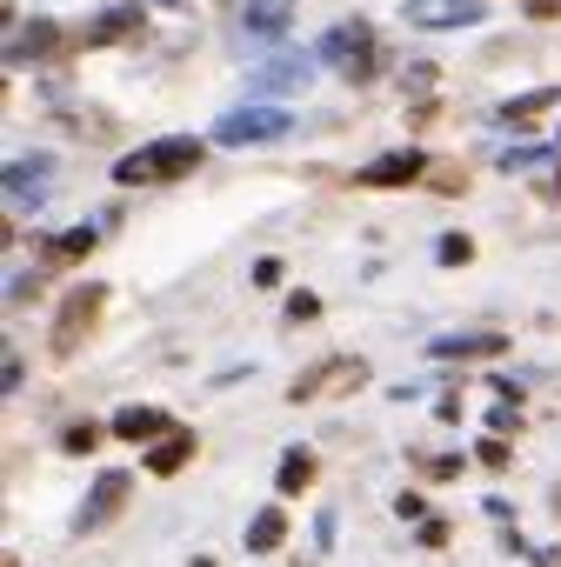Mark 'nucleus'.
<instances>
[{"label": "nucleus", "mask_w": 561, "mask_h": 567, "mask_svg": "<svg viewBox=\"0 0 561 567\" xmlns=\"http://www.w3.org/2000/svg\"><path fill=\"white\" fill-rule=\"evenodd\" d=\"M201 161H207V141H194V134H161V141H147V147L121 154V161H114V181H121V187H167V181H187Z\"/></svg>", "instance_id": "f257e3e1"}, {"label": "nucleus", "mask_w": 561, "mask_h": 567, "mask_svg": "<svg viewBox=\"0 0 561 567\" xmlns=\"http://www.w3.org/2000/svg\"><path fill=\"white\" fill-rule=\"evenodd\" d=\"M101 308H108V288H101V280H88V288H68V301H61V315H54V328H48L54 361H74V354H81V341L94 334Z\"/></svg>", "instance_id": "f03ea898"}, {"label": "nucleus", "mask_w": 561, "mask_h": 567, "mask_svg": "<svg viewBox=\"0 0 561 567\" xmlns=\"http://www.w3.org/2000/svg\"><path fill=\"white\" fill-rule=\"evenodd\" d=\"M361 381H368V361H355V354H328V361H315V368H302V374H295L288 401H328V394H355Z\"/></svg>", "instance_id": "7ed1b4c3"}, {"label": "nucleus", "mask_w": 561, "mask_h": 567, "mask_svg": "<svg viewBox=\"0 0 561 567\" xmlns=\"http://www.w3.org/2000/svg\"><path fill=\"white\" fill-rule=\"evenodd\" d=\"M288 127H295L288 107H234L214 121V147H261V141H280Z\"/></svg>", "instance_id": "20e7f679"}, {"label": "nucleus", "mask_w": 561, "mask_h": 567, "mask_svg": "<svg viewBox=\"0 0 561 567\" xmlns=\"http://www.w3.org/2000/svg\"><path fill=\"white\" fill-rule=\"evenodd\" d=\"M322 61H335L341 81H375V28H368V21H341V28H328Z\"/></svg>", "instance_id": "39448f33"}, {"label": "nucleus", "mask_w": 561, "mask_h": 567, "mask_svg": "<svg viewBox=\"0 0 561 567\" xmlns=\"http://www.w3.org/2000/svg\"><path fill=\"white\" fill-rule=\"evenodd\" d=\"M421 174H428V154L421 147H395V154H375L368 167H355V187L381 194V187H415Z\"/></svg>", "instance_id": "423d86ee"}, {"label": "nucleus", "mask_w": 561, "mask_h": 567, "mask_svg": "<svg viewBox=\"0 0 561 567\" xmlns=\"http://www.w3.org/2000/svg\"><path fill=\"white\" fill-rule=\"evenodd\" d=\"M408 28H421V34H441V28H475V21H488V0H408Z\"/></svg>", "instance_id": "0eeeda50"}, {"label": "nucleus", "mask_w": 561, "mask_h": 567, "mask_svg": "<svg viewBox=\"0 0 561 567\" xmlns=\"http://www.w3.org/2000/svg\"><path fill=\"white\" fill-rule=\"evenodd\" d=\"M128 487H134V481H128L121 467H108V474L94 481V494H88V507L74 514V534H101V527H108V520H114V514L128 507Z\"/></svg>", "instance_id": "6e6552de"}, {"label": "nucleus", "mask_w": 561, "mask_h": 567, "mask_svg": "<svg viewBox=\"0 0 561 567\" xmlns=\"http://www.w3.org/2000/svg\"><path fill=\"white\" fill-rule=\"evenodd\" d=\"M141 28H147V8L121 0V8H108V14H94V21L81 28V48H114V41H134Z\"/></svg>", "instance_id": "1a4fd4ad"}, {"label": "nucleus", "mask_w": 561, "mask_h": 567, "mask_svg": "<svg viewBox=\"0 0 561 567\" xmlns=\"http://www.w3.org/2000/svg\"><path fill=\"white\" fill-rule=\"evenodd\" d=\"M108 434L141 447V441H161V434H174V427H167V414H161V408H141V401H134V408H121V414L108 421Z\"/></svg>", "instance_id": "9d476101"}, {"label": "nucleus", "mask_w": 561, "mask_h": 567, "mask_svg": "<svg viewBox=\"0 0 561 567\" xmlns=\"http://www.w3.org/2000/svg\"><path fill=\"white\" fill-rule=\"evenodd\" d=\"M241 21L261 41H280V34H288V21H295V0H241Z\"/></svg>", "instance_id": "9b49d317"}, {"label": "nucleus", "mask_w": 561, "mask_h": 567, "mask_svg": "<svg viewBox=\"0 0 561 567\" xmlns=\"http://www.w3.org/2000/svg\"><path fill=\"white\" fill-rule=\"evenodd\" d=\"M48 174H54V161H48V154H41V161H14V167H8V200H14V207H28V200L41 207Z\"/></svg>", "instance_id": "f8f14e48"}, {"label": "nucleus", "mask_w": 561, "mask_h": 567, "mask_svg": "<svg viewBox=\"0 0 561 567\" xmlns=\"http://www.w3.org/2000/svg\"><path fill=\"white\" fill-rule=\"evenodd\" d=\"M428 354L435 361H494V354H508V341L501 334H455V341H428Z\"/></svg>", "instance_id": "ddd939ff"}, {"label": "nucleus", "mask_w": 561, "mask_h": 567, "mask_svg": "<svg viewBox=\"0 0 561 567\" xmlns=\"http://www.w3.org/2000/svg\"><path fill=\"white\" fill-rule=\"evenodd\" d=\"M194 447H201V441H194L187 427H174V434H161V441L147 447V474H161V481H167V474H181V467L194 461Z\"/></svg>", "instance_id": "4468645a"}, {"label": "nucleus", "mask_w": 561, "mask_h": 567, "mask_svg": "<svg viewBox=\"0 0 561 567\" xmlns=\"http://www.w3.org/2000/svg\"><path fill=\"white\" fill-rule=\"evenodd\" d=\"M315 474H322V461H315L308 447H288V454H280V474H274L280 501H295V494H308V487H315Z\"/></svg>", "instance_id": "2eb2a0df"}, {"label": "nucleus", "mask_w": 561, "mask_h": 567, "mask_svg": "<svg viewBox=\"0 0 561 567\" xmlns=\"http://www.w3.org/2000/svg\"><path fill=\"white\" fill-rule=\"evenodd\" d=\"M94 240H101L94 227H68V234H54V240L41 247V260H48V267H74V260L94 254Z\"/></svg>", "instance_id": "dca6fc26"}, {"label": "nucleus", "mask_w": 561, "mask_h": 567, "mask_svg": "<svg viewBox=\"0 0 561 567\" xmlns=\"http://www.w3.org/2000/svg\"><path fill=\"white\" fill-rule=\"evenodd\" d=\"M280 540H288V507H261L247 520V554H274Z\"/></svg>", "instance_id": "f3484780"}, {"label": "nucleus", "mask_w": 561, "mask_h": 567, "mask_svg": "<svg viewBox=\"0 0 561 567\" xmlns=\"http://www.w3.org/2000/svg\"><path fill=\"white\" fill-rule=\"evenodd\" d=\"M554 101H561L554 87H534V94H521V101H508V107H501V121H508V127H534V121H541V114H548Z\"/></svg>", "instance_id": "a211bd4d"}, {"label": "nucleus", "mask_w": 561, "mask_h": 567, "mask_svg": "<svg viewBox=\"0 0 561 567\" xmlns=\"http://www.w3.org/2000/svg\"><path fill=\"white\" fill-rule=\"evenodd\" d=\"M54 41H61V28H54V21H34V28L8 48V68H21L28 54H54Z\"/></svg>", "instance_id": "6ab92c4d"}, {"label": "nucleus", "mask_w": 561, "mask_h": 567, "mask_svg": "<svg viewBox=\"0 0 561 567\" xmlns=\"http://www.w3.org/2000/svg\"><path fill=\"white\" fill-rule=\"evenodd\" d=\"M254 87L261 94H274V87H308V61H274V68H261Z\"/></svg>", "instance_id": "aec40b11"}, {"label": "nucleus", "mask_w": 561, "mask_h": 567, "mask_svg": "<svg viewBox=\"0 0 561 567\" xmlns=\"http://www.w3.org/2000/svg\"><path fill=\"white\" fill-rule=\"evenodd\" d=\"M101 434H108L101 421H74V427L61 434V447H68V454H94V447H101Z\"/></svg>", "instance_id": "412c9836"}, {"label": "nucleus", "mask_w": 561, "mask_h": 567, "mask_svg": "<svg viewBox=\"0 0 561 567\" xmlns=\"http://www.w3.org/2000/svg\"><path fill=\"white\" fill-rule=\"evenodd\" d=\"M435 260H441V267H468V260H475V240H468V234H441Z\"/></svg>", "instance_id": "4be33fe9"}, {"label": "nucleus", "mask_w": 561, "mask_h": 567, "mask_svg": "<svg viewBox=\"0 0 561 567\" xmlns=\"http://www.w3.org/2000/svg\"><path fill=\"white\" fill-rule=\"evenodd\" d=\"M475 461H481V467H494V474H501V467H508V461H514V447H508V434H481V447H475Z\"/></svg>", "instance_id": "5701e85b"}, {"label": "nucleus", "mask_w": 561, "mask_h": 567, "mask_svg": "<svg viewBox=\"0 0 561 567\" xmlns=\"http://www.w3.org/2000/svg\"><path fill=\"white\" fill-rule=\"evenodd\" d=\"M415 467H421V481H455L461 474V454H421Z\"/></svg>", "instance_id": "b1692460"}, {"label": "nucleus", "mask_w": 561, "mask_h": 567, "mask_svg": "<svg viewBox=\"0 0 561 567\" xmlns=\"http://www.w3.org/2000/svg\"><path fill=\"white\" fill-rule=\"evenodd\" d=\"M322 315V295H288V321H315Z\"/></svg>", "instance_id": "393cba45"}, {"label": "nucleus", "mask_w": 561, "mask_h": 567, "mask_svg": "<svg viewBox=\"0 0 561 567\" xmlns=\"http://www.w3.org/2000/svg\"><path fill=\"white\" fill-rule=\"evenodd\" d=\"M254 288H280V260H274V254L254 260Z\"/></svg>", "instance_id": "a878e982"}, {"label": "nucleus", "mask_w": 561, "mask_h": 567, "mask_svg": "<svg viewBox=\"0 0 561 567\" xmlns=\"http://www.w3.org/2000/svg\"><path fill=\"white\" fill-rule=\"evenodd\" d=\"M395 514H401V520H428V501H421V494H401Z\"/></svg>", "instance_id": "bb28decb"}, {"label": "nucleus", "mask_w": 561, "mask_h": 567, "mask_svg": "<svg viewBox=\"0 0 561 567\" xmlns=\"http://www.w3.org/2000/svg\"><path fill=\"white\" fill-rule=\"evenodd\" d=\"M528 21H561V0H521Z\"/></svg>", "instance_id": "cd10ccee"}, {"label": "nucleus", "mask_w": 561, "mask_h": 567, "mask_svg": "<svg viewBox=\"0 0 561 567\" xmlns=\"http://www.w3.org/2000/svg\"><path fill=\"white\" fill-rule=\"evenodd\" d=\"M421 547H448V520H421Z\"/></svg>", "instance_id": "c85d7f7f"}, {"label": "nucleus", "mask_w": 561, "mask_h": 567, "mask_svg": "<svg viewBox=\"0 0 561 567\" xmlns=\"http://www.w3.org/2000/svg\"><path fill=\"white\" fill-rule=\"evenodd\" d=\"M528 560H534V567H561V547H534Z\"/></svg>", "instance_id": "c756f323"}, {"label": "nucleus", "mask_w": 561, "mask_h": 567, "mask_svg": "<svg viewBox=\"0 0 561 567\" xmlns=\"http://www.w3.org/2000/svg\"><path fill=\"white\" fill-rule=\"evenodd\" d=\"M187 567H214V560H187Z\"/></svg>", "instance_id": "7c9ffc66"}, {"label": "nucleus", "mask_w": 561, "mask_h": 567, "mask_svg": "<svg viewBox=\"0 0 561 567\" xmlns=\"http://www.w3.org/2000/svg\"><path fill=\"white\" fill-rule=\"evenodd\" d=\"M161 8H181V0H161Z\"/></svg>", "instance_id": "2f4dec72"}, {"label": "nucleus", "mask_w": 561, "mask_h": 567, "mask_svg": "<svg viewBox=\"0 0 561 567\" xmlns=\"http://www.w3.org/2000/svg\"><path fill=\"white\" fill-rule=\"evenodd\" d=\"M554 507H561V487H554Z\"/></svg>", "instance_id": "473e14b6"}]
</instances>
